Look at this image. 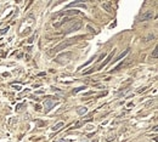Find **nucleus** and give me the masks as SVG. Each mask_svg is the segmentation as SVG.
Masks as SVG:
<instances>
[{
	"label": "nucleus",
	"mask_w": 158,
	"mask_h": 142,
	"mask_svg": "<svg viewBox=\"0 0 158 142\" xmlns=\"http://www.w3.org/2000/svg\"><path fill=\"white\" fill-rule=\"evenodd\" d=\"M83 38H84V35H79V37H74V38H69V39H67V40H65V41H62V43H60V44H57V45H56L55 47H52L51 50H49L48 55L52 56V55H55L56 52H58V51H61V50H63V49H67L68 46L73 45V44H76L77 41L83 39Z\"/></svg>",
	"instance_id": "1"
},
{
	"label": "nucleus",
	"mask_w": 158,
	"mask_h": 142,
	"mask_svg": "<svg viewBox=\"0 0 158 142\" xmlns=\"http://www.w3.org/2000/svg\"><path fill=\"white\" fill-rule=\"evenodd\" d=\"M71 57H72V52L67 51V52H63V54L58 55L55 58V61L57 63H61V64H66V63H68L71 61Z\"/></svg>",
	"instance_id": "2"
},
{
	"label": "nucleus",
	"mask_w": 158,
	"mask_h": 142,
	"mask_svg": "<svg viewBox=\"0 0 158 142\" xmlns=\"http://www.w3.org/2000/svg\"><path fill=\"white\" fill-rule=\"evenodd\" d=\"M154 17V12L152 11V10H147V11H145L144 14L140 16V21L142 22V21H148V20H152Z\"/></svg>",
	"instance_id": "3"
},
{
	"label": "nucleus",
	"mask_w": 158,
	"mask_h": 142,
	"mask_svg": "<svg viewBox=\"0 0 158 142\" xmlns=\"http://www.w3.org/2000/svg\"><path fill=\"white\" fill-rule=\"evenodd\" d=\"M80 27H82V22H74V23H73L67 30H65V34L72 33V32H77V30L80 29Z\"/></svg>",
	"instance_id": "4"
},
{
	"label": "nucleus",
	"mask_w": 158,
	"mask_h": 142,
	"mask_svg": "<svg viewBox=\"0 0 158 142\" xmlns=\"http://www.w3.org/2000/svg\"><path fill=\"white\" fill-rule=\"evenodd\" d=\"M80 11L79 10H67V11H61L58 16H74V15H79Z\"/></svg>",
	"instance_id": "5"
},
{
	"label": "nucleus",
	"mask_w": 158,
	"mask_h": 142,
	"mask_svg": "<svg viewBox=\"0 0 158 142\" xmlns=\"http://www.w3.org/2000/svg\"><path fill=\"white\" fill-rule=\"evenodd\" d=\"M114 54H116V50H113V51H112V52H111V54L108 55V56H107V58H106V60H105V61H103L102 63H101V66H100L99 68H96V69H102V68L105 67V66H106V64H107V63H108V62H110L111 60H112V58H113Z\"/></svg>",
	"instance_id": "6"
},
{
	"label": "nucleus",
	"mask_w": 158,
	"mask_h": 142,
	"mask_svg": "<svg viewBox=\"0 0 158 142\" xmlns=\"http://www.w3.org/2000/svg\"><path fill=\"white\" fill-rule=\"evenodd\" d=\"M101 6H102V9L103 10H106V11H107V12H112V11H113V7H112V3H110V1H108V3H102V4H101Z\"/></svg>",
	"instance_id": "7"
},
{
	"label": "nucleus",
	"mask_w": 158,
	"mask_h": 142,
	"mask_svg": "<svg viewBox=\"0 0 158 142\" xmlns=\"http://www.w3.org/2000/svg\"><path fill=\"white\" fill-rule=\"evenodd\" d=\"M128 63H129V60L127 58V61H125V62H122V63H120V64H118V66H117V67H116V68H113V69L111 70V73H113V72H117V70H119L120 68H123L124 66H127Z\"/></svg>",
	"instance_id": "8"
},
{
	"label": "nucleus",
	"mask_w": 158,
	"mask_h": 142,
	"mask_svg": "<svg viewBox=\"0 0 158 142\" xmlns=\"http://www.w3.org/2000/svg\"><path fill=\"white\" fill-rule=\"evenodd\" d=\"M128 54H129V50L127 49V50L124 51L123 54H120V55H119V56L117 57V58H114V60H113V63H116V62H117V61H119V60H123V58H124V57H125V56H127Z\"/></svg>",
	"instance_id": "9"
},
{
	"label": "nucleus",
	"mask_w": 158,
	"mask_h": 142,
	"mask_svg": "<svg viewBox=\"0 0 158 142\" xmlns=\"http://www.w3.org/2000/svg\"><path fill=\"white\" fill-rule=\"evenodd\" d=\"M80 4H84L83 3V0H77V1H73V3H69L67 7H73V6H78V5H80Z\"/></svg>",
	"instance_id": "10"
},
{
	"label": "nucleus",
	"mask_w": 158,
	"mask_h": 142,
	"mask_svg": "<svg viewBox=\"0 0 158 142\" xmlns=\"http://www.w3.org/2000/svg\"><path fill=\"white\" fill-rule=\"evenodd\" d=\"M116 140V134L113 132V134H108V135L106 136V141L107 142H112Z\"/></svg>",
	"instance_id": "11"
},
{
	"label": "nucleus",
	"mask_w": 158,
	"mask_h": 142,
	"mask_svg": "<svg viewBox=\"0 0 158 142\" xmlns=\"http://www.w3.org/2000/svg\"><path fill=\"white\" fill-rule=\"evenodd\" d=\"M77 113L79 115H84L86 113V107H79V108H77Z\"/></svg>",
	"instance_id": "12"
},
{
	"label": "nucleus",
	"mask_w": 158,
	"mask_h": 142,
	"mask_svg": "<svg viewBox=\"0 0 158 142\" xmlns=\"http://www.w3.org/2000/svg\"><path fill=\"white\" fill-rule=\"evenodd\" d=\"M63 125H65V124H63V122H60V123H57V124H56L55 126L52 128V130H54V131H57V130H60V129H61L62 126H63Z\"/></svg>",
	"instance_id": "13"
},
{
	"label": "nucleus",
	"mask_w": 158,
	"mask_h": 142,
	"mask_svg": "<svg viewBox=\"0 0 158 142\" xmlns=\"http://www.w3.org/2000/svg\"><path fill=\"white\" fill-rule=\"evenodd\" d=\"M151 56H152V58H157V56H158V49H157V47L153 50V52H152Z\"/></svg>",
	"instance_id": "14"
},
{
	"label": "nucleus",
	"mask_w": 158,
	"mask_h": 142,
	"mask_svg": "<svg viewBox=\"0 0 158 142\" xmlns=\"http://www.w3.org/2000/svg\"><path fill=\"white\" fill-rule=\"evenodd\" d=\"M82 90H85V86H80V88H77L73 90V94H77V92H79V91H82Z\"/></svg>",
	"instance_id": "15"
},
{
	"label": "nucleus",
	"mask_w": 158,
	"mask_h": 142,
	"mask_svg": "<svg viewBox=\"0 0 158 142\" xmlns=\"http://www.w3.org/2000/svg\"><path fill=\"white\" fill-rule=\"evenodd\" d=\"M83 124H84V122H78V123H76L74 124V126H73V129H78V128H80Z\"/></svg>",
	"instance_id": "16"
},
{
	"label": "nucleus",
	"mask_w": 158,
	"mask_h": 142,
	"mask_svg": "<svg viewBox=\"0 0 158 142\" xmlns=\"http://www.w3.org/2000/svg\"><path fill=\"white\" fill-rule=\"evenodd\" d=\"M96 70V68H91L89 70H86V72H84V74H90V73H92V72H95Z\"/></svg>",
	"instance_id": "17"
},
{
	"label": "nucleus",
	"mask_w": 158,
	"mask_h": 142,
	"mask_svg": "<svg viewBox=\"0 0 158 142\" xmlns=\"http://www.w3.org/2000/svg\"><path fill=\"white\" fill-rule=\"evenodd\" d=\"M105 57H106V54L103 52V54L101 55V56H100V58H97V62H101V61L103 60V58H105Z\"/></svg>",
	"instance_id": "18"
},
{
	"label": "nucleus",
	"mask_w": 158,
	"mask_h": 142,
	"mask_svg": "<svg viewBox=\"0 0 158 142\" xmlns=\"http://www.w3.org/2000/svg\"><path fill=\"white\" fill-rule=\"evenodd\" d=\"M153 38H154V37H153V35H152V34H150V35H148V37H147V38H146V39H145V40H146V41H150V40H152V39H153Z\"/></svg>",
	"instance_id": "19"
},
{
	"label": "nucleus",
	"mask_w": 158,
	"mask_h": 142,
	"mask_svg": "<svg viewBox=\"0 0 158 142\" xmlns=\"http://www.w3.org/2000/svg\"><path fill=\"white\" fill-rule=\"evenodd\" d=\"M147 90V88H142V89H139L138 92H144V91H146Z\"/></svg>",
	"instance_id": "20"
},
{
	"label": "nucleus",
	"mask_w": 158,
	"mask_h": 142,
	"mask_svg": "<svg viewBox=\"0 0 158 142\" xmlns=\"http://www.w3.org/2000/svg\"><path fill=\"white\" fill-rule=\"evenodd\" d=\"M37 124H38V125H40V126H43V125H45V124H44L43 122H40V120H37Z\"/></svg>",
	"instance_id": "21"
},
{
	"label": "nucleus",
	"mask_w": 158,
	"mask_h": 142,
	"mask_svg": "<svg viewBox=\"0 0 158 142\" xmlns=\"http://www.w3.org/2000/svg\"><path fill=\"white\" fill-rule=\"evenodd\" d=\"M14 88L16 89V90H21V88H20V86H18V85H14Z\"/></svg>",
	"instance_id": "22"
},
{
	"label": "nucleus",
	"mask_w": 158,
	"mask_h": 142,
	"mask_svg": "<svg viewBox=\"0 0 158 142\" xmlns=\"http://www.w3.org/2000/svg\"><path fill=\"white\" fill-rule=\"evenodd\" d=\"M92 94H94V91H89V92L85 94V96H88V95H92Z\"/></svg>",
	"instance_id": "23"
},
{
	"label": "nucleus",
	"mask_w": 158,
	"mask_h": 142,
	"mask_svg": "<svg viewBox=\"0 0 158 142\" xmlns=\"http://www.w3.org/2000/svg\"><path fill=\"white\" fill-rule=\"evenodd\" d=\"M35 109H37V111H39V109H40V106H38V104H37V106H35Z\"/></svg>",
	"instance_id": "24"
},
{
	"label": "nucleus",
	"mask_w": 158,
	"mask_h": 142,
	"mask_svg": "<svg viewBox=\"0 0 158 142\" xmlns=\"http://www.w3.org/2000/svg\"><path fill=\"white\" fill-rule=\"evenodd\" d=\"M91 142H99V138H95V140H92Z\"/></svg>",
	"instance_id": "25"
},
{
	"label": "nucleus",
	"mask_w": 158,
	"mask_h": 142,
	"mask_svg": "<svg viewBox=\"0 0 158 142\" xmlns=\"http://www.w3.org/2000/svg\"><path fill=\"white\" fill-rule=\"evenodd\" d=\"M83 142H86V141H83Z\"/></svg>",
	"instance_id": "26"
}]
</instances>
